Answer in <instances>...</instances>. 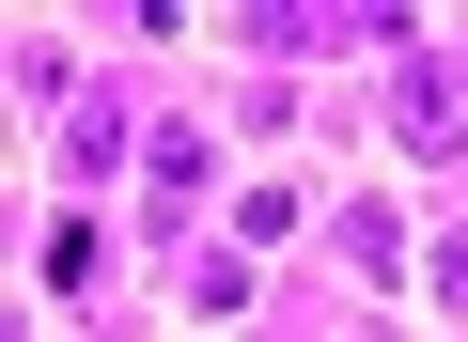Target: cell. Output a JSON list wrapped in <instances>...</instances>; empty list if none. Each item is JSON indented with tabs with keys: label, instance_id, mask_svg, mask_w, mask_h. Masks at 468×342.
<instances>
[{
	"label": "cell",
	"instance_id": "obj_1",
	"mask_svg": "<svg viewBox=\"0 0 468 342\" xmlns=\"http://www.w3.org/2000/svg\"><path fill=\"white\" fill-rule=\"evenodd\" d=\"M250 47H266V63H313V47H390V63H406V16H390V0H266Z\"/></svg>",
	"mask_w": 468,
	"mask_h": 342
},
{
	"label": "cell",
	"instance_id": "obj_2",
	"mask_svg": "<svg viewBox=\"0 0 468 342\" xmlns=\"http://www.w3.org/2000/svg\"><path fill=\"white\" fill-rule=\"evenodd\" d=\"M390 125H406V156H452V140H468V63L406 47V63H390Z\"/></svg>",
	"mask_w": 468,
	"mask_h": 342
},
{
	"label": "cell",
	"instance_id": "obj_3",
	"mask_svg": "<svg viewBox=\"0 0 468 342\" xmlns=\"http://www.w3.org/2000/svg\"><path fill=\"white\" fill-rule=\"evenodd\" d=\"M63 156H79V171H125V94H110V78H79V109H63Z\"/></svg>",
	"mask_w": 468,
	"mask_h": 342
}]
</instances>
